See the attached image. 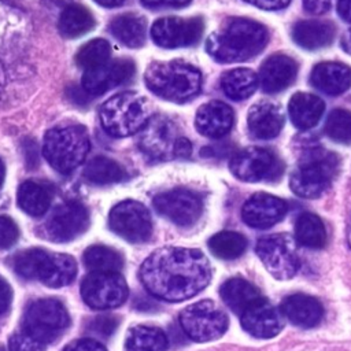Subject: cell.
Instances as JSON below:
<instances>
[{
	"label": "cell",
	"instance_id": "6da1fadb",
	"mask_svg": "<svg viewBox=\"0 0 351 351\" xmlns=\"http://www.w3.org/2000/svg\"><path fill=\"white\" fill-rule=\"evenodd\" d=\"M210 278V262L195 248H158L140 267V280L145 289L166 302L191 299L207 287Z\"/></svg>",
	"mask_w": 351,
	"mask_h": 351
},
{
	"label": "cell",
	"instance_id": "7a4b0ae2",
	"mask_svg": "<svg viewBox=\"0 0 351 351\" xmlns=\"http://www.w3.org/2000/svg\"><path fill=\"white\" fill-rule=\"evenodd\" d=\"M269 40L267 29L247 18H228L206 41V49L221 63L244 62L258 55Z\"/></svg>",
	"mask_w": 351,
	"mask_h": 351
},
{
	"label": "cell",
	"instance_id": "3957f363",
	"mask_svg": "<svg viewBox=\"0 0 351 351\" xmlns=\"http://www.w3.org/2000/svg\"><path fill=\"white\" fill-rule=\"evenodd\" d=\"M147 88L156 96L169 101H186L195 97L202 88V73L184 60H166L151 63L145 73Z\"/></svg>",
	"mask_w": 351,
	"mask_h": 351
},
{
	"label": "cell",
	"instance_id": "277c9868",
	"mask_svg": "<svg viewBox=\"0 0 351 351\" xmlns=\"http://www.w3.org/2000/svg\"><path fill=\"white\" fill-rule=\"evenodd\" d=\"M11 267L19 277L38 280L51 288L69 285L77 276V263L73 256L43 248L16 252L11 258Z\"/></svg>",
	"mask_w": 351,
	"mask_h": 351
},
{
	"label": "cell",
	"instance_id": "5b68a950",
	"mask_svg": "<svg viewBox=\"0 0 351 351\" xmlns=\"http://www.w3.org/2000/svg\"><path fill=\"white\" fill-rule=\"evenodd\" d=\"M99 117L110 136L128 137L138 133L148 121V101L137 92H121L101 104Z\"/></svg>",
	"mask_w": 351,
	"mask_h": 351
},
{
	"label": "cell",
	"instance_id": "8992f818",
	"mask_svg": "<svg viewBox=\"0 0 351 351\" xmlns=\"http://www.w3.org/2000/svg\"><path fill=\"white\" fill-rule=\"evenodd\" d=\"M90 149L88 132L81 125L55 128L44 137L43 154L59 173L67 174L78 167Z\"/></svg>",
	"mask_w": 351,
	"mask_h": 351
},
{
	"label": "cell",
	"instance_id": "52a82bcc",
	"mask_svg": "<svg viewBox=\"0 0 351 351\" xmlns=\"http://www.w3.org/2000/svg\"><path fill=\"white\" fill-rule=\"evenodd\" d=\"M339 159L325 149L306 152L289 178V186L295 195L314 199L322 195L336 177Z\"/></svg>",
	"mask_w": 351,
	"mask_h": 351
},
{
	"label": "cell",
	"instance_id": "ba28073f",
	"mask_svg": "<svg viewBox=\"0 0 351 351\" xmlns=\"http://www.w3.org/2000/svg\"><path fill=\"white\" fill-rule=\"evenodd\" d=\"M23 332L41 343L58 340L70 325L64 304L53 298L36 299L27 304L23 319Z\"/></svg>",
	"mask_w": 351,
	"mask_h": 351
},
{
	"label": "cell",
	"instance_id": "9c48e42d",
	"mask_svg": "<svg viewBox=\"0 0 351 351\" xmlns=\"http://www.w3.org/2000/svg\"><path fill=\"white\" fill-rule=\"evenodd\" d=\"M255 250L261 262L274 278L288 280L299 270L298 241L289 234H267L258 240Z\"/></svg>",
	"mask_w": 351,
	"mask_h": 351
},
{
	"label": "cell",
	"instance_id": "30bf717a",
	"mask_svg": "<svg viewBox=\"0 0 351 351\" xmlns=\"http://www.w3.org/2000/svg\"><path fill=\"white\" fill-rule=\"evenodd\" d=\"M180 325L189 339L211 341L226 332L228 315L213 300H200L181 311Z\"/></svg>",
	"mask_w": 351,
	"mask_h": 351
},
{
	"label": "cell",
	"instance_id": "8fae6325",
	"mask_svg": "<svg viewBox=\"0 0 351 351\" xmlns=\"http://www.w3.org/2000/svg\"><path fill=\"white\" fill-rule=\"evenodd\" d=\"M128 295V284L119 271H92L81 284V296L84 302L95 310L115 308L125 303Z\"/></svg>",
	"mask_w": 351,
	"mask_h": 351
},
{
	"label": "cell",
	"instance_id": "7c38bea8",
	"mask_svg": "<svg viewBox=\"0 0 351 351\" xmlns=\"http://www.w3.org/2000/svg\"><path fill=\"white\" fill-rule=\"evenodd\" d=\"M180 138L176 123L166 115L156 114L138 132V147L152 160H167L176 158Z\"/></svg>",
	"mask_w": 351,
	"mask_h": 351
},
{
	"label": "cell",
	"instance_id": "4fadbf2b",
	"mask_svg": "<svg viewBox=\"0 0 351 351\" xmlns=\"http://www.w3.org/2000/svg\"><path fill=\"white\" fill-rule=\"evenodd\" d=\"M108 225L114 233L130 243H143L152 233V221L148 208L136 200H123L112 207Z\"/></svg>",
	"mask_w": 351,
	"mask_h": 351
},
{
	"label": "cell",
	"instance_id": "5bb4252c",
	"mask_svg": "<svg viewBox=\"0 0 351 351\" xmlns=\"http://www.w3.org/2000/svg\"><path fill=\"white\" fill-rule=\"evenodd\" d=\"M278 158L262 147H248L239 151L230 160V171L241 181L256 182L273 180L281 174Z\"/></svg>",
	"mask_w": 351,
	"mask_h": 351
},
{
	"label": "cell",
	"instance_id": "9a60e30c",
	"mask_svg": "<svg viewBox=\"0 0 351 351\" xmlns=\"http://www.w3.org/2000/svg\"><path fill=\"white\" fill-rule=\"evenodd\" d=\"M203 27V19L200 16H165L154 22L151 37L156 45L163 48L188 47L200 40Z\"/></svg>",
	"mask_w": 351,
	"mask_h": 351
},
{
	"label": "cell",
	"instance_id": "2e32d148",
	"mask_svg": "<svg viewBox=\"0 0 351 351\" xmlns=\"http://www.w3.org/2000/svg\"><path fill=\"white\" fill-rule=\"evenodd\" d=\"M154 207L160 215L180 226L193 225L203 211L199 195L185 188H174L156 195Z\"/></svg>",
	"mask_w": 351,
	"mask_h": 351
},
{
	"label": "cell",
	"instance_id": "e0dca14e",
	"mask_svg": "<svg viewBox=\"0 0 351 351\" xmlns=\"http://www.w3.org/2000/svg\"><path fill=\"white\" fill-rule=\"evenodd\" d=\"M89 226V214L86 207L75 200L60 204L48 222L45 234L56 243H66L81 236Z\"/></svg>",
	"mask_w": 351,
	"mask_h": 351
},
{
	"label": "cell",
	"instance_id": "ac0fdd59",
	"mask_svg": "<svg viewBox=\"0 0 351 351\" xmlns=\"http://www.w3.org/2000/svg\"><path fill=\"white\" fill-rule=\"evenodd\" d=\"M133 74L134 63L130 59L108 60L96 69L85 71L82 77V88L89 95H103L129 81Z\"/></svg>",
	"mask_w": 351,
	"mask_h": 351
},
{
	"label": "cell",
	"instance_id": "d6986e66",
	"mask_svg": "<svg viewBox=\"0 0 351 351\" xmlns=\"http://www.w3.org/2000/svg\"><path fill=\"white\" fill-rule=\"evenodd\" d=\"M240 317L244 330L256 339L273 337L284 326L282 313L263 298L247 307Z\"/></svg>",
	"mask_w": 351,
	"mask_h": 351
},
{
	"label": "cell",
	"instance_id": "ffe728a7",
	"mask_svg": "<svg viewBox=\"0 0 351 351\" xmlns=\"http://www.w3.org/2000/svg\"><path fill=\"white\" fill-rule=\"evenodd\" d=\"M288 211L285 200L269 195L256 193L251 196L241 208V217L244 222L256 229H267L280 222Z\"/></svg>",
	"mask_w": 351,
	"mask_h": 351
},
{
	"label": "cell",
	"instance_id": "44dd1931",
	"mask_svg": "<svg viewBox=\"0 0 351 351\" xmlns=\"http://www.w3.org/2000/svg\"><path fill=\"white\" fill-rule=\"evenodd\" d=\"M298 63L288 55L274 53L261 66L258 84L267 93H276L288 88L296 78Z\"/></svg>",
	"mask_w": 351,
	"mask_h": 351
},
{
	"label": "cell",
	"instance_id": "7402d4cb",
	"mask_svg": "<svg viewBox=\"0 0 351 351\" xmlns=\"http://www.w3.org/2000/svg\"><path fill=\"white\" fill-rule=\"evenodd\" d=\"M247 123L255 138L269 140L281 132L284 125V112L278 104L262 100L250 108Z\"/></svg>",
	"mask_w": 351,
	"mask_h": 351
},
{
	"label": "cell",
	"instance_id": "603a6c76",
	"mask_svg": "<svg viewBox=\"0 0 351 351\" xmlns=\"http://www.w3.org/2000/svg\"><path fill=\"white\" fill-rule=\"evenodd\" d=\"M233 110L222 101H208L203 104L195 118L196 129L210 138H219L229 133L233 126Z\"/></svg>",
	"mask_w": 351,
	"mask_h": 351
},
{
	"label": "cell",
	"instance_id": "cb8c5ba5",
	"mask_svg": "<svg viewBox=\"0 0 351 351\" xmlns=\"http://www.w3.org/2000/svg\"><path fill=\"white\" fill-rule=\"evenodd\" d=\"M280 311L284 318L299 328L317 326L324 315L321 303L315 298L304 293H295L285 298L281 303Z\"/></svg>",
	"mask_w": 351,
	"mask_h": 351
},
{
	"label": "cell",
	"instance_id": "d4e9b609",
	"mask_svg": "<svg viewBox=\"0 0 351 351\" xmlns=\"http://www.w3.org/2000/svg\"><path fill=\"white\" fill-rule=\"evenodd\" d=\"M310 82L326 95H340L351 86V69L339 62L318 63L311 71Z\"/></svg>",
	"mask_w": 351,
	"mask_h": 351
},
{
	"label": "cell",
	"instance_id": "484cf974",
	"mask_svg": "<svg viewBox=\"0 0 351 351\" xmlns=\"http://www.w3.org/2000/svg\"><path fill=\"white\" fill-rule=\"evenodd\" d=\"M336 27L329 21H299L292 27V40L302 48L314 51L328 47L335 38Z\"/></svg>",
	"mask_w": 351,
	"mask_h": 351
},
{
	"label": "cell",
	"instance_id": "4316f807",
	"mask_svg": "<svg viewBox=\"0 0 351 351\" xmlns=\"http://www.w3.org/2000/svg\"><path fill=\"white\" fill-rule=\"evenodd\" d=\"M324 110L325 103L318 96L306 92L295 93L288 104L291 121L300 130L314 128L321 119Z\"/></svg>",
	"mask_w": 351,
	"mask_h": 351
},
{
	"label": "cell",
	"instance_id": "83f0119b",
	"mask_svg": "<svg viewBox=\"0 0 351 351\" xmlns=\"http://www.w3.org/2000/svg\"><path fill=\"white\" fill-rule=\"evenodd\" d=\"M112 36L129 48H138L145 41V19L134 12H126L115 16L110 25Z\"/></svg>",
	"mask_w": 351,
	"mask_h": 351
},
{
	"label": "cell",
	"instance_id": "f1b7e54d",
	"mask_svg": "<svg viewBox=\"0 0 351 351\" xmlns=\"http://www.w3.org/2000/svg\"><path fill=\"white\" fill-rule=\"evenodd\" d=\"M223 303L234 313L241 315L247 307L261 299L259 291L243 278H229L219 289Z\"/></svg>",
	"mask_w": 351,
	"mask_h": 351
},
{
	"label": "cell",
	"instance_id": "f546056e",
	"mask_svg": "<svg viewBox=\"0 0 351 351\" xmlns=\"http://www.w3.org/2000/svg\"><path fill=\"white\" fill-rule=\"evenodd\" d=\"M18 206L32 217H41L47 213L52 202L51 191L36 181H25L19 185L16 192Z\"/></svg>",
	"mask_w": 351,
	"mask_h": 351
},
{
	"label": "cell",
	"instance_id": "4dcf8cb0",
	"mask_svg": "<svg viewBox=\"0 0 351 351\" xmlns=\"http://www.w3.org/2000/svg\"><path fill=\"white\" fill-rule=\"evenodd\" d=\"M169 340L163 330L154 326L137 325L129 329L125 340L126 351H165Z\"/></svg>",
	"mask_w": 351,
	"mask_h": 351
},
{
	"label": "cell",
	"instance_id": "1f68e13d",
	"mask_svg": "<svg viewBox=\"0 0 351 351\" xmlns=\"http://www.w3.org/2000/svg\"><path fill=\"white\" fill-rule=\"evenodd\" d=\"M223 93L232 100H244L258 88V75L251 69H233L221 78Z\"/></svg>",
	"mask_w": 351,
	"mask_h": 351
},
{
	"label": "cell",
	"instance_id": "d6a6232c",
	"mask_svg": "<svg viewBox=\"0 0 351 351\" xmlns=\"http://www.w3.org/2000/svg\"><path fill=\"white\" fill-rule=\"evenodd\" d=\"M95 26V18L88 8L80 4L66 7L59 18V32L67 38L80 37Z\"/></svg>",
	"mask_w": 351,
	"mask_h": 351
},
{
	"label": "cell",
	"instance_id": "836d02e7",
	"mask_svg": "<svg viewBox=\"0 0 351 351\" xmlns=\"http://www.w3.org/2000/svg\"><path fill=\"white\" fill-rule=\"evenodd\" d=\"M295 240L308 248H321L326 241L325 225L311 213L302 214L295 223Z\"/></svg>",
	"mask_w": 351,
	"mask_h": 351
},
{
	"label": "cell",
	"instance_id": "e575fe53",
	"mask_svg": "<svg viewBox=\"0 0 351 351\" xmlns=\"http://www.w3.org/2000/svg\"><path fill=\"white\" fill-rule=\"evenodd\" d=\"M84 263L90 271L112 273V271H119L122 269L123 258L114 248L95 244L85 250Z\"/></svg>",
	"mask_w": 351,
	"mask_h": 351
},
{
	"label": "cell",
	"instance_id": "d590c367",
	"mask_svg": "<svg viewBox=\"0 0 351 351\" xmlns=\"http://www.w3.org/2000/svg\"><path fill=\"white\" fill-rule=\"evenodd\" d=\"M84 176L92 184L107 185L123 180L125 170L119 163L107 156H95L85 166Z\"/></svg>",
	"mask_w": 351,
	"mask_h": 351
},
{
	"label": "cell",
	"instance_id": "8d00e7d4",
	"mask_svg": "<svg viewBox=\"0 0 351 351\" xmlns=\"http://www.w3.org/2000/svg\"><path fill=\"white\" fill-rule=\"evenodd\" d=\"M208 248L221 259H236L244 254L247 248V239L237 232L222 230L208 240Z\"/></svg>",
	"mask_w": 351,
	"mask_h": 351
},
{
	"label": "cell",
	"instance_id": "74e56055",
	"mask_svg": "<svg viewBox=\"0 0 351 351\" xmlns=\"http://www.w3.org/2000/svg\"><path fill=\"white\" fill-rule=\"evenodd\" d=\"M111 47L104 38H93L84 44L75 53V62L85 70L96 69L110 60Z\"/></svg>",
	"mask_w": 351,
	"mask_h": 351
},
{
	"label": "cell",
	"instance_id": "f35d334b",
	"mask_svg": "<svg viewBox=\"0 0 351 351\" xmlns=\"http://www.w3.org/2000/svg\"><path fill=\"white\" fill-rule=\"evenodd\" d=\"M325 133L337 143L351 141V111L344 108L333 110L325 123Z\"/></svg>",
	"mask_w": 351,
	"mask_h": 351
},
{
	"label": "cell",
	"instance_id": "ab89813d",
	"mask_svg": "<svg viewBox=\"0 0 351 351\" xmlns=\"http://www.w3.org/2000/svg\"><path fill=\"white\" fill-rule=\"evenodd\" d=\"M119 321L114 315H97L88 321L86 332L97 337H110L118 328Z\"/></svg>",
	"mask_w": 351,
	"mask_h": 351
},
{
	"label": "cell",
	"instance_id": "60d3db41",
	"mask_svg": "<svg viewBox=\"0 0 351 351\" xmlns=\"http://www.w3.org/2000/svg\"><path fill=\"white\" fill-rule=\"evenodd\" d=\"M10 351H44V343L36 340L26 332L14 333L8 341Z\"/></svg>",
	"mask_w": 351,
	"mask_h": 351
},
{
	"label": "cell",
	"instance_id": "b9f144b4",
	"mask_svg": "<svg viewBox=\"0 0 351 351\" xmlns=\"http://www.w3.org/2000/svg\"><path fill=\"white\" fill-rule=\"evenodd\" d=\"M19 237V229L16 223L4 215H0V250L10 248L16 243Z\"/></svg>",
	"mask_w": 351,
	"mask_h": 351
},
{
	"label": "cell",
	"instance_id": "7bdbcfd3",
	"mask_svg": "<svg viewBox=\"0 0 351 351\" xmlns=\"http://www.w3.org/2000/svg\"><path fill=\"white\" fill-rule=\"evenodd\" d=\"M63 351H107L103 344L92 339H81L67 344Z\"/></svg>",
	"mask_w": 351,
	"mask_h": 351
},
{
	"label": "cell",
	"instance_id": "ee69618b",
	"mask_svg": "<svg viewBox=\"0 0 351 351\" xmlns=\"http://www.w3.org/2000/svg\"><path fill=\"white\" fill-rule=\"evenodd\" d=\"M12 300V291L8 285V282L0 277V315L5 314L11 306Z\"/></svg>",
	"mask_w": 351,
	"mask_h": 351
},
{
	"label": "cell",
	"instance_id": "f6af8a7d",
	"mask_svg": "<svg viewBox=\"0 0 351 351\" xmlns=\"http://www.w3.org/2000/svg\"><path fill=\"white\" fill-rule=\"evenodd\" d=\"M332 5V0H303V7L306 11L319 15L326 12Z\"/></svg>",
	"mask_w": 351,
	"mask_h": 351
},
{
	"label": "cell",
	"instance_id": "bcb514c9",
	"mask_svg": "<svg viewBox=\"0 0 351 351\" xmlns=\"http://www.w3.org/2000/svg\"><path fill=\"white\" fill-rule=\"evenodd\" d=\"M141 3L148 8H160V7H185L191 0H141Z\"/></svg>",
	"mask_w": 351,
	"mask_h": 351
},
{
	"label": "cell",
	"instance_id": "7dc6e473",
	"mask_svg": "<svg viewBox=\"0 0 351 351\" xmlns=\"http://www.w3.org/2000/svg\"><path fill=\"white\" fill-rule=\"evenodd\" d=\"M243 1L263 10H280L287 7L291 3V0H243Z\"/></svg>",
	"mask_w": 351,
	"mask_h": 351
},
{
	"label": "cell",
	"instance_id": "c3c4849f",
	"mask_svg": "<svg viewBox=\"0 0 351 351\" xmlns=\"http://www.w3.org/2000/svg\"><path fill=\"white\" fill-rule=\"evenodd\" d=\"M337 12L341 19L351 23V0H339L337 1Z\"/></svg>",
	"mask_w": 351,
	"mask_h": 351
},
{
	"label": "cell",
	"instance_id": "681fc988",
	"mask_svg": "<svg viewBox=\"0 0 351 351\" xmlns=\"http://www.w3.org/2000/svg\"><path fill=\"white\" fill-rule=\"evenodd\" d=\"M341 47L343 49L351 55V29L343 36V40H341Z\"/></svg>",
	"mask_w": 351,
	"mask_h": 351
},
{
	"label": "cell",
	"instance_id": "f907efd6",
	"mask_svg": "<svg viewBox=\"0 0 351 351\" xmlns=\"http://www.w3.org/2000/svg\"><path fill=\"white\" fill-rule=\"evenodd\" d=\"M97 4L103 5V7H108V8H112V7H118L121 4L125 3V0H95Z\"/></svg>",
	"mask_w": 351,
	"mask_h": 351
},
{
	"label": "cell",
	"instance_id": "816d5d0a",
	"mask_svg": "<svg viewBox=\"0 0 351 351\" xmlns=\"http://www.w3.org/2000/svg\"><path fill=\"white\" fill-rule=\"evenodd\" d=\"M4 176H5V167L3 165V160L0 159V188H1L3 181H4Z\"/></svg>",
	"mask_w": 351,
	"mask_h": 351
},
{
	"label": "cell",
	"instance_id": "f5cc1de1",
	"mask_svg": "<svg viewBox=\"0 0 351 351\" xmlns=\"http://www.w3.org/2000/svg\"><path fill=\"white\" fill-rule=\"evenodd\" d=\"M4 16H5V10L3 8V4L0 3V26L4 25V22H1V19H4Z\"/></svg>",
	"mask_w": 351,
	"mask_h": 351
},
{
	"label": "cell",
	"instance_id": "db71d44e",
	"mask_svg": "<svg viewBox=\"0 0 351 351\" xmlns=\"http://www.w3.org/2000/svg\"><path fill=\"white\" fill-rule=\"evenodd\" d=\"M350 244H351V230H350Z\"/></svg>",
	"mask_w": 351,
	"mask_h": 351
},
{
	"label": "cell",
	"instance_id": "11a10c76",
	"mask_svg": "<svg viewBox=\"0 0 351 351\" xmlns=\"http://www.w3.org/2000/svg\"><path fill=\"white\" fill-rule=\"evenodd\" d=\"M0 351H5V350H4V348H0Z\"/></svg>",
	"mask_w": 351,
	"mask_h": 351
}]
</instances>
